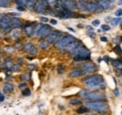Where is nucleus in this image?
<instances>
[{
    "label": "nucleus",
    "instance_id": "f257e3e1",
    "mask_svg": "<svg viewBox=\"0 0 122 115\" xmlns=\"http://www.w3.org/2000/svg\"><path fill=\"white\" fill-rule=\"evenodd\" d=\"M84 83L89 90H99V89H104L106 87V83L103 81V78L102 75L96 74L91 75L84 79Z\"/></svg>",
    "mask_w": 122,
    "mask_h": 115
},
{
    "label": "nucleus",
    "instance_id": "f03ea898",
    "mask_svg": "<svg viewBox=\"0 0 122 115\" xmlns=\"http://www.w3.org/2000/svg\"><path fill=\"white\" fill-rule=\"evenodd\" d=\"M71 55L74 57L75 61H85L90 58V51L83 44L81 43L74 51H72Z\"/></svg>",
    "mask_w": 122,
    "mask_h": 115
},
{
    "label": "nucleus",
    "instance_id": "7ed1b4c3",
    "mask_svg": "<svg viewBox=\"0 0 122 115\" xmlns=\"http://www.w3.org/2000/svg\"><path fill=\"white\" fill-rule=\"evenodd\" d=\"M79 96L83 98L88 99L92 101H105L106 96L104 94L97 92V91H87V90H82L79 93Z\"/></svg>",
    "mask_w": 122,
    "mask_h": 115
},
{
    "label": "nucleus",
    "instance_id": "20e7f679",
    "mask_svg": "<svg viewBox=\"0 0 122 115\" xmlns=\"http://www.w3.org/2000/svg\"><path fill=\"white\" fill-rule=\"evenodd\" d=\"M86 107L89 110L100 113H105L108 111V106L104 101H89L86 102Z\"/></svg>",
    "mask_w": 122,
    "mask_h": 115
},
{
    "label": "nucleus",
    "instance_id": "39448f33",
    "mask_svg": "<svg viewBox=\"0 0 122 115\" xmlns=\"http://www.w3.org/2000/svg\"><path fill=\"white\" fill-rule=\"evenodd\" d=\"M74 40H76L74 38V37H72L71 35H66V36L62 37L59 40H57L55 44V46L57 49H63V48H66L69 44L71 43Z\"/></svg>",
    "mask_w": 122,
    "mask_h": 115
},
{
    "label": "nucleus",
    "instance_id": "423d86ee",
    "mask_svg": "<svg viewBox=\"0 0 122 115\" xmlns=\"http://www.w3.org/2000/svg\"><path fill=\"white\" fill-rule=\"evenodd\" d=\"M84 10L89 11V12H102L103 11V9L97 3L93 2H86Z\"/></svg>",
    "mask_w": 122,
    "mask_h": 115
},
{
    "label": "nucleus",
    "instance_id": "0eeeda50",
    "mask_svg": "<svg viewBox=\"0 0 122 115\" xmlns=\"http://www.w3.org/2000/svg\"><path fill=\"white\" fill-rule=\"evenodd\" d=\"M82 67V70L84 71V73H87V74H91L96 71V66L91 63V62H85L82 64L81 66Z\"/></svg>",
    "mask_w": 122,
    "mask_h": 115
},
{
    "label": "nucleus",
    "instance_id": "6e6552de",
    "mask_svg": "<svg viewBox=\"0 0 122 115\" xmlns=\"http://www.w3.org/2000/svg\"><path fill=\"white\" fill-rule=\"evenodd\" d=\"M62 35V33H61L60 31H55L54 33H51L47 38H46V41L48 42V43H56L57 40H59L61 38L60 36Z\"/></svg>",
    "mask_w": 122,
    "mask_h": 115
},
{
    "label": "nucleus",
    "instance_id": "1a4fd4ad",
    "mask_svg": "<svg viewBox=\"0 0 122 115\" xmlns=\"http://www.w3.org/2000/svg\"><path fill=\"white\" fill-rule=\"evenodd\" d=\"M10 23H11V18L10 17H9L7 15L2 16L1 19H0V28L7 30L8 28L10 27Z\"/></svg>",
    "mask_w": 122,
    "mask_h": 115
},
{
    "label": "nucleus",
    "instance_id": "9d476101",
    "mask_svg": "<svg viewBox=\"0 0 122 115\" xmlns=\"http://www.w3.org/2000/svg\"><path fill=\"white\" fill-rule=\"evenodd\" d=\"M51 31H52V26L50 25H42V27L41 29L38 37H40L41 38H47L50 34H51Z\"/></svg>",
    "mask_w": 122,
    "mask_h": 115
},
{
    "label": "nucleus",
    "instance_id": "9b49d317",
    "mask_svg": "<svg viewBox=\"0 0 122 115\" xmlns=\"http://www.w3.org/2000/svg\"><path fill=\"white\" fill-rule=\"evenodd\" d=\"M60 2L65 9H67L71 11L74 10L77 8V4L75 2H72V1H70V0H61Z\"/></svg>",
    "mask_w": 122,
    "mask_h": 115
},
{
    "label": "nucleus",
    "instance_id": "f8f14e48",
    "mask_svg": "<svg viewBox=\"0 0 122 115\" xmlns=\"http://www.w3.org/2000/svg\"><path fill=\"white\" fill-rule=\"evenodd\" d=\"M81 44V42L79 41V40H74V41H72L71 43H70L66 48H64V50L65 51H67V52H70V53H71L72 51H74L75 49H76L77 47L79 46Z\"/></svg>",
    "mask_w": 122,
    "mask_h": 115
},
{
    "label": "nucleus",
    "instance_id": "ddd939ff",
    "mask_svg": "<svg viewBox=\"0 0 122 115\" xmlns=\"http://www.w3.org/2000/svg\"><path fill=\"white\" fill-rule=\"evenodd\" d=\"M98 4L103 9V10H107L112 6V2L110 0H98Z\"/></svg>",
    "mask_w": 122,
    "mask_h": 115
},
{
    "label": "nucleus",
    "instance_id": "4468645a",
    "mask_svg": "<svg viewBox=\"0 0 122 115\" xmlns=\"http://www.w3.org/2000/svg\"><path fill=\"white\" fill-rule=\"evenodd\" d=\"M34 10L38 13H44L45 12V7L41 2H36V5L34 7Z\"/></svg>",
    "mask_w": 122,
    "mask_h": 115
},
{
    "label": "nucleus",
    "instance_id": "2eb2a0df",
    "mask_svg": "<svg viewBox=\"0 0 122 115\" xmlns=\"http://www.w3.org/2000/svg\"><path fill=\"white\" fill-rule=\"evenodd\" d=\"M83 74H85L84 71L82 70V69H73L72 71L70 72V74H69V77L70 78H77V77H80V76H82Z\"/></svg>",
    "mask_w": 122,
    "mask_h": 115
},
{
    "label": "nucleus",
    "instance_id": "dca6fc26",
    "mask_svg": "<svg viewBox=\"0 0 122 115\" xmlns=\"http://www.w3.org/2000/svg\"><path fill=\"white\" fill-rule=\"evenodd\" d=\"M22 24L21 20L19 18H11V23H10V27L11 28H18Z\"/></svg>",
    "mask_w": 122,
    "mask_h": 115
},
{
    "label": "nucleus",
    "instance_id": "f3484780",
    "mask_svg": "<svg viewBox=\"0 0 122 115\" xmlns=\"http://www.w3.org/2000/svg\"><path fill=\"white\" fill-rule=\"evenodd\" d=\"M13 89H14V86L11 84V83H10V82H7L4 87H3V91H4V93H10L11 91H13Z\"/></svg>",
    "mask_w": 122,
    "mask_h": 115
},
{
    "label": "nucleus",
    "instance_id": "a211bd4d",
    "mask_svg": "<svg viewBox=\"0 0 122 115\" xmlns=\"http://www.w3.org/2000/svg\"><path fill=\"white\" fill-rule=\"evenodd\" d=\"M111 62H112V65H113L117 70L122 69V63L119 60H111Z\"/></svg>",
    "mask_w": 122,
    "mask_h": 115
},
{
    "label": "nucleus",
    "instance_id": "6ab92c4d",
    "mask_svg": "<svg viewBox=\"0 0 122 115\" xmlns=\"http://www.w3.org/2000/svg\"><path fill=\"white\" fill-rule=\"evenodd\" d=\"M33 30H34V27L32 25H27L25 26V35L27 37H31L33 36Z\"/></svg>",
    "mask_w": 122,
    "mask_h": 115
},
{
    "label": "nucleus",
    "instance_id": "aec40b11",
    "mask_svg": "<svg viewBox=\"0 0 122 115\" xmlns=\"http://www.w3.org/2000/svg\"><path fill=\"white\" fill-rule=\"evenodd\" d=\"M34 47H35V46H34L33 44L30 43V42H28V43L25 44V46H24V51L29 53H30V51L34 48Z\"/></svg>",
    "mask_w": 122,
    "mask_h": 115
},
{
    "label": "nucleus",
    "instance_id": "412c9836",
    "mask_svg": "<svg viewBox=\"0 0 122 115\" xmlns=\"http://www.w3.org/2000/svg\"><path fill=\"white\" fill-rule=\"evenodd\" d=\"M42 25H43V24H37V25H35L34 30H33V35H34V36H38V35H39V33H40L41 29L42 27Z\"/></svg>",
    "mask_w": 122,
    "mask_h": 115
},
{
    "label": "nucleus",
    "instance_id": "4be33fe9",
    "mask_svg": "<svg viewBox=\"0 0 122 115\" xmlns=\"http://www.w3.org/2000/svg\"><path fill=\"white\" fill-rule=\"evenodd\" d=\"M5 66H6V67L8 68V69H12V67H13V64H12V62H11V59L10 58H8L7 60H6V63H5Z\"/></svg>",
    "mask_w": 122,
    "mask_h": 115
},
{
    "label": "nucleus",
    "instance_id": "5701e85b",
    "mask_svg": "<svg viewBox=\"0 0 122 115\" xmlns=\"http://www.w3.org/2000/svg\"><path fill=\"white\" fill-rule=\"evenodd\" d=\"M10 5L9 0H0V7L1 8H8Z\"/></svg>",
    "mask_w": 122,
    "mask_h": 115
},
{
    "label": "nucleus",
    "instance_id": "b1692460",
    "mask_svg": "<svg viewBox=\"0 0 122 115\" xmlns=\"http://www.w3.org/2000/svg\"><path fill=\"white\" fill-rule=\"evenodd\" d=\"M35 5H36V1L35 0H26V6L28 7V8H33V7H35Z\"/></svg>",
    "mask_w": 122,
    "mask_h": 115
},
{
    "label": "nucleus",
    "instance_id": "393cba45",
    "mask_svg": "<svg viewBox=\"0 0 122 115\" xmlns=\"http://www.w3.org/2000/svg\"><path fill=\"white\" fill-rule=\"evenodd\" d=\"M48 47H49V43L46 40H42L40 43V48H41V49H47Z\"/></svg>",
    "mask_w": 122,
    "mask_h": 115
},
{
    "label": "nucleus",
    "instance_id": "a878e982",
    "mask_svg": "<svg viewBox=\"0 0 122 115\" xmlns=\"http://www.w3.org/2000/svg\"><path fill=\"white\" fill-rule=\"evenodd\" d=\"M87 111H88V109H87L86 107H81V108L77 110V112L80 113V114H82V113H86V112H87Z\"/></svg>",
    "mask_w": 122,
    "mask_h": 115
},
{
    "label": "nucleus",
    "instance_id": "bb28decb",
    "mask_svg": "<svg viewBox=\"0 0 122 115\" xmlns=\"http://www.w3.org/2000/svg\"><path fill=\"white\" fill-rule=\"evenodd\" d=\"M120 21H121V19L117 17V18H114V19L111 21V23H112L113 25H117V24L120 23Z\"/></svg>",
    "mask_w": 122,
    "mask_h": 115
},
{
    "label": "nucleus",
    "instance_id": "cd10ccee",
    "mask_svg": "<svg viewBox=\"0 0 122 115\" xmlns=\"http://www.w3.org/2000/svg\"><path fill=\"white\" fill-rule=\"evenodd\" d=\"M70 103L71 105H79V104H81V100L77 99V98H73V99H71V100L70 101Z\"/></svg>",
    "mask_w": 122,
    "mask_h": 115
},
{
    "label": "nucleus",
    "instance_id": "c85d7f7f",
    "mask_svg": "<svg viewBox=\"0 0 122 115\" xmlns=\"http://www.w3.org/2000/svg\"><path fill=\"white\" fill-rule=\"evenodd\" d=\"M47 3H48L49 6H51V7L54 8L56 6V4L57 3V0H47Z\"/></svg>",
    "mask_w": 122,
    "mask_h": 115
},
{
    "label": "nucleus",
    "instance_id": "c756f323",
    "mask_svg": "<svg viewBox=\"0 0 122 115\" xmlns=\"http://www.w3.org/2000/svg\"><path fill=\"white\" fill-rule=\"evenodd\" d=\"M19 35H20V31H19L18 29H14V30L12 31V36H13L14 38H17Z\"/></svg>",
    "mask_w": 122,
    "mask_h": 115
},
{
    "label": "nucleus",
    "instance_id": "7c9ffc66",
    "mask_svg": "<svg viewBox=\"0 0 122 115\" xmlns=\"http://www.w3.org/2000/svg\"><path fill=\"white\" fill-rule=\"evenodd\" d=\"M30 90L29 89H25V90H24L23 91V95L24 96H30Z\"/></svg>",
    "mask_w": 122,
    "mask_h": 115
},
{
    "label": "nucleus",
    "instance_id": "2f4dec72",
    "mask_svg": "<svg viewBox=\"0 0 122 115\" xmlns=\"http://www.w3.org/2000/svg\"><path fill=\"white\" fill-rule=\"evenodd\" d=\"M22 79H23L24 81H28V80L30 79V75L26 73V74H25V75H23V76H22Z\"/></svg>",
    "mask_w": 122,
    "mask_h": 115
},
{
    "label": "nucleus",
    "instance_id": "473e14b6",
    "mask_svg": "<svg viewBox=\"0 0 122 115\" xmlns=\"http://www.w3.org/2000/svg\"><path fill=\"white\" fill-rule=\"evenodd\" d=\"M21 69V66L20 65H14L13 67H12V70L13 71H19Z\"/></svg>",
    "mask_w": 122,
    "mask_h": 115
},
{
    "label": "nucleus",
    "instance_id": "72a5a7b5",
    "mask_svg": "<svg viewBox=\"0 0 122 115\" xmlns=\"http://www.w3.org/2000/svg\"><path fill=\"white\" fill-rule=\"evenodd\" d=\"M63 71H64V67H63L62 65H59V66L57 67V72H58L59 74H61V73H63Z\"/></svg>",
    "mask_w": 122,
    "mask_h": 115
},
{
    "label": "nucleus",
    "instance_id": "f704fd0d",
    "mask_svg": "<svg viewBox=\"0 0 122 115\" xmlns=\"http://www.w3.org/2000/svg\"><path fill=\"white\" fill-rule=\"evenodd\" d=\"M17 2H18V5H20V6L26 5V0H17Z\"/></svg>",
    "mask_w": 122,
    "mask_h": 115
},
{
    "label": "nucleus",
    "instance_id": "c9c22d12",
    "mask_svg": "<svg viewBox=\"0 0 122 115\" xmlns=\"http://www.w3.org/2000/svg\"><path fill=\"white\" fill-rule=\"evenodd\" d=\"M102 29L103 31H108V30H110V25L102 24Z\"/></svg>",
    "mask_w": 122,
    "mask_h": 115
},
{
    "label": "nucleus",
    "instance_id": "e433bc0d",
    "mask_svg": "<svg viewBox=\"0 0 122 115\" xmlns=\"http://www.w3.org/2000/svg\"><path fill=\"white\" fill-rule=\"evenodd\" d=\"M100 24H101V22H100L99 20H95V21H93V22H92V25H93V26L100 25Z\"/></svg>",
    "mask_w": 122,
    "mask_h": 115
},
{
    "label": "nucleus",
    "instance_id": "4c0bfd02",
    "mask_svg": "<svg viewBox=\"0 0 122 115\" xmlns=\"http://www.w3.org/2000/svg\"><path fill=\"white\" fill-rule=\"evenodd\" d=\"M115 14L117 15V17H120V16H122V10L121 9H119V10H117L116 12H115Z\"/></svg>",
    "mask_w": 122,
    "mask_h": 115
},
{
    "label": "nucleus",
    "instance_id": "58836bf2",
    "mask_svg": "<svg viewBox=\"0 0 122 115\" xmlns=\"http://www.w3.org/2000/svg\"><path fill=\"white\" fill-rule=\"evenodd\" d=\"M29 54H31V55H35V54H37V49H36L35 47H34V48L30 51Z\"/></svg>",
    "mask_w": 122,
    "mask_h": 115
},
{
    "label": "nucleus",
    "instance_id": "ea45409f",
    "mask_svg": "<svg viewBox=\"0 0 122 115\" xmlns=\"http://www.w3.org/2000/svg\"><path fill=\"white\" fill-rule=\"evenodd\" d=\"M114 94H115L116 96H119V90H118L117 88H116V89L114 90Z\"/></svg>",
    "mask_w": 122,
    "mask_h": 115
},
{
    "label": "nucleus",
    "instance_id": "a19ab883",
    "mask_svg": "<svg viewBox=\"0 0 122 115\" xmlns=\"http://www.w3.org/2000/svg\"><path fill=\"white\" fill-rule=\"evenodd\" d=\"M87 35H88L90 38H95V37H96V35H95V33H94L93 31H90V32H88V33H87Z\"/></svg>",
    "mask_w": 122,
    "mask_h": 115
},
{
    "label": "nucleus",
    "instance_id": "79ce46f5",
    "mask_svg": "<svg viewBox=\"0 0 122 115\" xmlns=\"http://www.w3.org/2000/svg\"><path fill=\"white\" fill-rule=\"evenodd\" d=\"M115 50H116V52H117V53H122V51H121V49H120V47H119V46H117Z\"/></svg>",
    "mask_w": 122,
    "mask_h": 115
},
{
    "label": "nucleus",
    "instance_id": "37998d69",
    "mask_svg": "<svg viewBox=\"0 0 122 115\" xmlns=\"http://www.w3.org/2000/svg\"><path fill=\"white\" fill-rule=\"evenodd\" d=\"M17 10H20V11H23V10H25V8H24V6H20V5H18V6H17Z\"/></svg>",
    "mask_w": 122,
    "mask_h": 115
},
{
    "label": "nucleus",
    "instance_id": "c03bdc74",
    "mask_svg": "<svg viewBox=\"0 0 122 115\" xmlns=\"http://www.w3.org/2000/svg\"><path fill=\"white\" fill-rule=\"evenodd\" d=\"M41 21L42 23H47V22L49 21V19L46 18V17H41Z\"/></svg>",
    "mask_w": 122,
    "mask_h": 115
},
{
    "label": "nucleus",
    "instance_id": "a18cd8bd",
    "mask_svg": "<svg viewBox=\"0 0 122 115\" xmlns=\"http://www.w3.org/2000/svg\"><path fill=\"white\" fill-rule=\"evenodd\" d=\"M19 88H20V89H25V88H26V84H25V83H21V84L19 85Z\"/></svg>",
    "mask_w": 122,
    "mask_h": 115
},
{
    "label": "nucleus",
    "instance_id": "49530a36",
    "mask_svg": "<svg viewBox=\"0 0 122 115\" xmlns=\"http://www.w3.org/2000/svg\"><path fill=\"white\" fill-rule=\"evenodd\" d=\"M50 23H51L52 24H57V21H56V20L52 19V20H50Z\"/></svg>",
    "mask_w": 122,
    "mask_h": 115
},
{
    "label": "nucleus",
    "instance_id": "de8ad7c7",
    "mask_svg": "<svg viewBox=\"0 0 122 115\" xmlns=\"http://www.w3.org/2000/svg\"><path fill=\"white\" fill-rule=\"evenodd\" d=\"M101 40L103 41V42H106L107 40H108V38H107L106 37H102V38H101Z\"/></svg>",
    "mask_w": 122,
    "mask_h": 115
},
{
    "label": "nucleus",
    "instance_id": "09e8293b",
    "mask_svg": "<svg viewBox=\"0 0 122 115\" xmlns=\"http://www.w3.org/2000/svg\"><path fill=\"white\" fill-rule=\"evenodd\" d=\"M28 68H29L30 70H33V69L36 68V67H35V66H32V65H29V66H28Z\"/></svg>",
    "mask_w": 122,
    "mask_h": 115
},
{
    "label": "nucleus",
    "instance_id": "8fccbe9b",
    "mask_svg": "<svg viewBox=\"0 0 122 115\" xmlns=\"http://www.w3.org/2000/svg\"><path fill=\"white\" fill-rule=\"evenodd\" d=\"M4 99H5V96L2 94H0V101H4Z\"/></svg>",
    "mask_w": 122,
    "mask_h": 115
},
{
    "label": "nucleus",
    "instance_id": "3c124183",
    "mask_svg": "<svg viewBox=\"0 0 122 115\" xmlns=\"http://www.w3.org/2000/svg\"><path fill=\"white\" fill-rule=\"evenodd\" d=\"M86 29L89 30V31H92V30H93V27H92V26H86Z\"/></svg>",
    "mask_w": 122,
    "mask_h": 115
},
{
    "label": "nucleus",
    "instance_id": "603ef678",
    "mask_svg": "<svg viewBox=\"0 0 122 115\" xmlns=\"http://www.w3.org/2000/svg\"><path fill=\"white\" fill-rule=\"evenodd\" d=\"M10 15H12V16H18L19 13H16V12H12V13H10Z\"/></svg>",
    "mask_w": 122,
    "mask_h": 115
},
{
    "label": "nucleus",
    "instance_id": "864d4df0",
    "mask_svg": "<svg viewBox=\"0 0 122 115\" xmlns=\"http://www.w3.org/2000/svg\"><path fill=\"white\" fill-rule=\"evenodd\" d=\"M117 4L121 6V5H122V0H118V2H117Z\"/></svg>",
    "mask_w": 122,
    "mask_h": 115
},
{
    "label": "nucleus",
    "instance_id": "5fc2aeb1",
    "mask_svg": "<svg viewBox=\"0 0 122 115\" xmlns=\"http://www.w3.org/2000/svg\"><path fill=\"white\" fill-rule=\"evenodd\" d=\"M68 29H69V30H71V31H72V32H75V31H74V29L71 28V27H68Z\"/></svg>",
    "mask_w": 122,
    "mask_h": 115
},
{
    "label": "nucleus",
    "instance_id": "6e6d98bb",
    "mask_svg": "<svg viewBox=\"0 0 122 115\" xmlns=\"http://www.w3.org/2000/svg\"><path fill=\"white\" fill-rule=\"evenodd\" d=\"M78 27H79V28H82L83 26H82V24H78Z\"/></svg>",
    "mask_w": 122,
    "mask_h": 115
},
{
    "label": "nucleus",
    "instance_id": "4d7b16f0",
    "mask_svg": "<svg viewBox=\"0 0 122 115\" xmlns=\"http://www.w3.org/2000/svg\"><path fill=\"white\" fill-rule=\"evenodd\" d=\"M70 1H72V2H74V1H75V0H70Z\"/></svg>",
    "mask_w": 122,
    "mask_h": 115
},
{
    "label": "nucleus",
    "instance_id": "13d9d810",
    "mask_svg": "<svg viewBox=\"0 0 122 115\" xmlns=\"http://www.w3.org/2000/svg\"><path fill=\"white\" fill-rule=\"evenodd\" d=\"M119 61H120V62H121V63H122V58H121V59H120V60H119Z\"/></svg>",
    "mask_w": 122,
    "mask_h": 115
},
{
    "label": "nucleus",
    "instance_id": "bf43d9fd",
    "mask_svg": "<svg viewBox=\"0 0 122 115\" xmlns=\"http://www.w3.org/2000/svg\"><path fill=\"white\" fill-rule=\"evenodd\" d=\"M41 1H47V0H41Z\"/></svg>",
    "mask_w": 122,
    "mask_h": 115
},
{
    "label": "nucleus",
    "instance_id": "052dcab7",
    "mask_svg": "<svg viewBox=\"0 0 122 115\" xmlns=\"http://www.w3.org/2000/svg\"><path fill=\"white\" fill-rule=\"evenodd\" d=\"M110 1H111V2H112V1H114V0H110Z\"/></svg>",
    "mask_w": 122,
    "mask_h": 115
},
{
    "label": "nucleus",
    "instance_id": "680f3d73",
    "mask_svg": "<svg viewBox=\"0 0 122 115\" xmlns=\"http://www.w3.org/2000/svg\"><path fill=\"white\" fill-rule=\"evenodd\" d=\"M60 1H61V0H60Z\"/></svg>",
    "mask_w": 122,
    "mask_h": 115
},
{
    "label": "nucleus",
    "instance_id": "e2e57ef3",
    "mask_svg": "<svg viewBox=\"0 0 122 115\" xmlns=\"http://www.w3.org/2000/svg\"><path fill=\"white\" fill-rule=\"evenodd\" d=\"M0 58H1V57H0Z\"/></svg>",
    "mask_w": 122,
    "mask_h": 115
}]
</instances>
